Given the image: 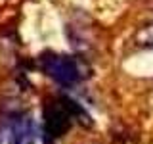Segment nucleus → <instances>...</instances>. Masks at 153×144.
Segmentation results:
<instances>
[{
  "mask_svg": "<svg viewBox=\"0 0 153 144\" xmlns=\"http://www.w3.org/2000/svg\"><path fill=\"white\" fill-rule=\"evenodd\" d=\"M38 67L46 77H50L56 85L63 88H73L86 77L84 65L76 56L59 54L52 50H46L38 56Z\"/></svg>",
  "mask_w": 153,
  "mask_h": 144,
  "instance_id": "f257e3e1",
  "label": "nucleus"
},
{
  "mask_svg": "<svg viewBox=\"0 0 153 144\" xmlns=\"http://www.w3.org/2000/svg\"><path fill=\"white\" fill-rule=\"evenodd\" d=\"M0 133L6 136V144H36L38 140L36 123L25 112H12L4 119Z\"/></svg>",
  "mask_w": 153,
  "mask_h": 144,
  "instance_id": "f03ea898",
  "label": "nucleus"
},
{
  "mask_svg": "<svg viewBox=\"0 0 153 144\" xmlns=\"http://www.w3.org/2000/svg\"><path fill=\"white\" fill-rule=\"evenodd\" d=\"M42 119H44V138L48 140H54V138H59L71 129L73 125V117H71L67 106L63 104L61 96H57L54 100H48L44 104V113H42Z\"/></svg>",
  "mask_w": 153,
  "mask_h": 144,
  "instance_id": "7ed1b4c3",
  "label": "nucleus"
},
{
  "mask_svg": "<svg viewBox=\"0 0 153 144\" xmlns=\"http://www.w3.org/2000/svg\"><path fill=\"white\" fill-rule=\"evenodd\" d=\"M136 44L146 46V48H153V23L143 25L140 31L136 33Z\"/></svg>",
  "mask_w": 153,
  "mask_h": 144,
  "instance_id": "20e7f679",
  "label": "nucleus"
},
{
  "mask_svg": "<svg viewBox=\"0 0 153 144\" xmlns=\"http://www.w3.org/2000/svg\"><path fill=\"white\" fill-rule=\"evenodd\" d=\"M44 144H54L52 140H48V138H44Z\"/></svg>",
  "mask_w": 153,
  "mask_h": 144,
  "instance_id": "39448f33",
  "label": "nucleus"
}]
</instances>
